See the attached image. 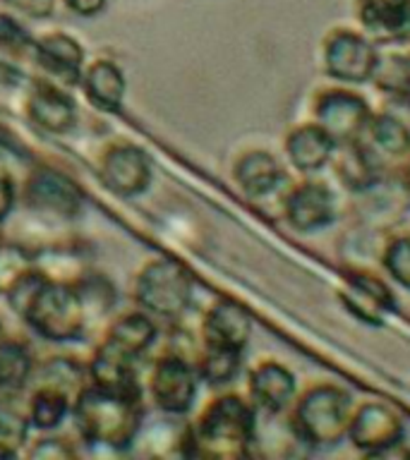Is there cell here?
I'll return each mask as SVG.
<instances>
[{
	"label": "cell",
	"mask_w": 410,
	"mask_h": 460,
	"mask_svg": "<svg viewBox=\"0 0 410 460\" xmlns=\"http://www.w3.org/2000/svg\"><path fill=\"white\" fill-rule=\"evenodd\" d=\"M252 314L236 300H216L200 323V343L207 348L243 350L252 338Z\"/></svg>",
	"instance_id": "20"
},
{
	"label": "cell",
	"mask_w": 410,
	"mask_h": 460,
	"mask_svg": "<svg viewBox=\"0 0 410 460\" xmlns=\"http://www.w3.org/2000/svg\"><path fill=\"white\" fill-rule=\"evenodd\" d=\"M31 58L49 77L63 86H77L85 72V49L75 36L65 31H53L36 39Z\"/></svg>",
	"instance_id": "22"
},
{
	"label": "cell",
	"mask_w": 410,
	"mask_h": 460,
	"mask_svg": "<svg viewBox=\"0 0 410 460\" xmlns=\"http://www.w3.org/2000/svg\"><path fill=\"white\" fill-rule=\"evenodd\" d=\"M77 456L75 446L67 438L46 437L39 438L31 448H29V458L31 460H70Z\"/></svg>",
	"instance_id": "32"
},
{
	"label": "cell",
	"mask_w": 410,
	"mask_h": 460,
	"mask_svg": "<svg viewBox=\"0 0 410 460\" xmlns=\"http://www.w3.org/2000/svg\"><path fill=\"white\" fill-rule=\"evenodd\" d=\"M331 168L336 172L338 182L348 192L358 194H365L370 190H374L388 175L384 171V165L372 156V151L367 149L360 139L348 144H338L334 161H331Z\"/></svg>",
	"instance_id": "24"
},
{
	"label": "cell",
	"mask_w": 410,
	"mask_h": 460,
	"mask_svg": "<svg viewBox=\"0 0 410 460\" xmlns=\"http://www.w3.org/2000/svg\"><path fill=\"white\" fill-rule=\"evenodd\" d=\"M79 86H82L86 101L103 113L120 111L125 92H128L125 72H122L120 65L108 60V58H99V60L85 65Z\"/></svg>",
	"instance_id": "25"
},
{
	"label": "cell",
	"mask_w": 410,
	"mask_h": 460,
	"mask_svg": "<svg viewBox=\"0 0 410 460\" xmlns=\"http://www.w3.org/2000/svg\"><path fill=\"white\" fill-rule=\"evenodd\" d=\"M381 271L394 286L410 290V228L396 230L381 244Z\"/></svg>",
	"instance_id": "29"
},
{
	"label": "cell",
	"mask_w": 410,
	"mask_h": 460,
	"mask_svg": "<svg viewBox=\"0 0 410 460\" xmlns=\"http://www.w3.org/2000/svg\"><path fill=\"white\" fill-rule=\"evenodd\" d=\"M63 3L79 17H94L106 7L108 0H63Z\"/></svg>",
	"instance_id": "35"
},
{
	"label": "cell",
	"mask_w": 410,
	"mask_h": 460,
	"mask_svg": "<svg viewBox=\"0 0 410 460\" xmlns=\"http://www.w3.org/2000/svg\"><path fill=\"white\" fill-rule=\"evenodd\" d=\"M27 417L36 429H56L72 412V402L85 388V372L70 358H50L31 374Z\"/></svg>",
	"instance_id": "6"
},
{
	"label": "cell",
	"mask_w": 410,
	"mask_h": 460,
	"mask_svg": "<svg viewBox=\"0 0 410 460\" xmlns=\"http://www.w3.org/2000/svg\"><path fill=\"white\" fill-rule=\"evenodd\" d=\"M34 374V358L27 345L13 338H0V401L14 402V398L29 386Z\"/></svg>",
	"instance_id": "27"
},
{
	"label": "cell",
	"mask_w": 410,
	"mask_h": 460,
	"mask_svg": "<svg viewBox=\"0 0 410 460\" xmlns=\"http://www.w3.org/2000/svg\"><path fill=\"white\" fill-rule=\"evenodd\" d=\"M70 415L85 444L103 446L111 451H128L144 424L142 388L85 384L72 402Z\"/></svg>",
	"instance_id": "3"
},
{
	"label": "cell",
	"mask_w": 410,
	"mask_h": 460,
	"mask_svg": "<svg viewBox=\"0 0 410 460\" xmlns=\"http://www.w3.org/2000/svg\"><path fill=\"white\" fill-rule=\"evenodd\" d=\"M334 154H336V142L312 118L288 128L283 137L286 164L300 175H319L324 168H329Z\"/></svg>",
	"instance_id": "17"
},
{
	"label": "cell",
	"mask_w": 410,
	"mask_h": 460,
	"mask_svg": "<svg viewBox=\"0 0 410 460\" xmlns=\"http://www.w3.org/2000/svg\"><path fill=\"white\" fill-rule=\"evenodd\" d=\"M338 194L326 180L302 175L281 192V216L298 233H322L338 221Z\"/></svg>",
	"instance_id": "9"
},
{
	"label": "cell",
	"mask_w": 410,
	"mask_h": 460,
	"mask_svg": "<svg viewBox=\"0 0 410 460\" xmlns=\"http://www.w3.org/2000/svg\"><path fill=\"white\" fill-rule=\"evenodd\" d=\"M194 280L175 259H151L135 276V302L154 319L180 322L192 307Z\"/></svg>",
	"instance_id": "7"
},
{
	"label": "cell",
	"mask_w": 410,
	"mask_h": 460,
	"mask_svg": "<svg viewBox=\"0 0 410 460\" xmlns=\"http://www.w3.org/2000/svg\"><path fill=\"white\" fill-rule=\"evenodd\" d=\"M408 53H410V50H408Z\"/></svg>",
	"instance_id": "38"
},
{
	"label": "cell",
	"mask_w": 410,
	"mask_h": 460,
	"mask_svg": "<svg viewBox=\"0 0 410 460\" xmlns=\"http://www.w3.org/2000/svg\"><path fill=\"white\" fill-rule=\"evenodd\" d=\"M29 417L13 402L0 401V458H17L29 437Z\"/></svg>",
	"instance_id": "30"
},
{
	"label": "cell",
	"mask_w": 410,
	"mask_h": 460,
	"mask_svg": "<svg viewBox=\"0 0 410 460\" xmlns=\"http://www.w3.org/2000/svg\"><path fill=\"white\" fill-rule=\"evenodd\" d=\"M338 300L352 319L365 326H384L388 316L396 314L398 297L394 293V283L377 271L355 266L343 273Z\"/></svg>",
	"instance_id": "13"
},
{
	"label": "cell",
	"mask_w": 410,
	"mask_h": 460,
	"mask_svg": "<svg viewBox=\"0 0 410 460\" xmlns=\"http://www.w3.org/2000/svg\"><path fill=\"white\" fill-rule=\"evenodd\" d=\"M377 58H379V46L360 27L329 29L319 46L324 75L336 84H367L372 79Z\"/></svg>",
	"instance_id": "8"
},
{
	"label": "cell",
	"mask_w": 410,
	"mask_h": 460,
	"mask_svg": "<svg viewBox=\"0 0 410 460\" xmlns=\"http://www.w3.org/2000/svg\"><path fill=\"white\" fill-rule=\"evenodd\" d=\"M257 441V408L247 395L221 394L201 408L180 434V453L190 458L236 460Z\"/></svg>",
	"instance_id": "2"
},
{
	"label": "cell",
	"mask_w": 410,
	"mask_h": 460,
	"mask_svg": "<svg viewBox=\"0 0 410 460\" xmlns=\"http://www.w3.org/2000/svg\"><path fill=\"white\" fill-rule=\"evenodd\" d=\"M99 175L118 197H139L151 187L154 168L135 144H111L99 158Z\"/></svg>",
	"instance_id": "15"
},
{
	"label": "cell",
	"mask_w": 410,
	"mask_h": 460,
	"mask_svg": "<svg viewBox=\"0 0 410 460\" xmlns=\"http://www.w3.org/2000/svg\"><path fill=\"white\" fill-rule=\"evenodd\" d=\"M14 199H17V190H14L13 175L5 171V165L0 161V223L5 221L7 214L13 211Z\"/></svg>",
	"instance_id": "34"
},
{
	"label": "cell",
	"mask_w": 410,
	"mask_h": 460,
	"mask_svg": "<svg viewBox=\"0 0 410 460\" xmlns=\"http://www.w3.org/2000/svg\"><path fill=\"white\" fill-rule=\"evenodd\" d=\"M20 197L29 211L63 218V221L77 218L85 204L77 182L67 178L65 172L46 168V165H39L29 172Z\"/></svg>",
	"instance_id": "14"
},
{
	"label": "cell",
	"mask_w": 410,
	"mask_h": 460,
	"mask_svg": "<svg viewBox=\"0 0 410 460\" xmlns=\"http://www.w3.org/2000/svg\"><path fill=\"white\" fill-rule=\"evenodd\" d=\"M406 438V420L391 402L372 398L352 405L345 441L362 456H388Z\"/></svg>",
	"instance_id": "11"
},
{
	"label": "cell",
	"mask_w": 410,
	"mask_h": 460,
	"mask_svg": "<svg viewBox=\"0 0 410 460\" xmlns=\"http://www.w3.org/2000/svg\"><path fill=\"white\" fill-rule=\"evenodd\" d=\"M3 295L22 322L50 343L79 341L92 323L77 283L46 279L34 266L20 273Z\"/></svg>",
	"instance_id": "1"
},
{
	"label": "cell",
	"mask_w": 410,
	"mask_h": 460,
	"mask_svg": "<svg viewBox=\"0 0 410 460\" xmlns=\"http://www.w3.org/2000/svg\"><path fill=\"white\" fill-rule=\"evenodd\" d=\"M398 175H401V182H403V187H406V192L410 194V154L406 156V161L401 164V168H398Z\"/></svg>",
	"instance_id": "36"
},
{
	"label": "cell",
	"mask_w": 410,
	"mask_h": 460,
	"mask_svg": "<svg viewBox=\"0 0 410 460\" xmlns=\"http://www.w3.org/2000/svg\"><path fill=\"white\" fill-rule=\"evenodd\" d=\"M351 394L331 381H316L302 388L288 408V429L309 451H324L343 444L352 412Z\"/></svg>",
	"instance_id": "5"
},
{
	"label": "cell",
	"mask_w": 410,
	"mask_h": 460,
	"mask_svg": "<svg viewBox=\"0 0 410 460\" xmlns=\"http://www.w3.org/2000/svg\"><path fill=\"white\" fill-rule=\"evenodd\" d=\"M24 113L36 128L50 135H67L77 125V103L60 86L41 82L27 96Z\"/></svg>",
	"instance_id": "23"
},
{
	"label": "cell",
	"mask_w": 410,
	"mask_h": 460,
	"mask_svg": "<svg viewBox=\"0 0 410 460\" xmlns=\"http://www.w3.org/2000/svg\"><path fill=\"white\" fill-rule=\"evenodd\" d=\"M377 92L396 103L410 106V53L401 46H379L372 79Z\"/></svg>",
	"instance_id": "26"
},
{
	"label": "cell",
	"mask_w": 410,
	"mask_h": 460,
	"mask_svg": "<svg viewBox=\"0 0 410 460\" xmlns=\"http://www.w3.org/2000/svg\"><path fill=\"white\" fill-rule=\"evenodd\" d=\"M243 350H228V348H207L200 345L194 352V367L200 374V381L211 388H223L237 379L243 369Z\"/></svg>",
	"instance_id": "28"
},
{
	"label": "cell",
	"mask_w": 410,
	"mask_h": 460,
	"mask_svg": "<svg viewBox=\"0 0 410 460\" xmlns=\"http://www.w3.org/2000/svg\"><path fill=\"white\" fill-rule=\"evenodd\" d=\"M372 115V106L355 86L331 84L316 89L309 101V118L322 125L338 144L355 142L367 120Z\"/></svg>",
	"instance_id": "10"
},
{
	"label": "cell",
	"mask_w": 410,
	"mask_h": 460,
	"mask_svg": "<svg viewBox=\"0 0 410 460\" xmlns=\"http://www.w3.org/2000/svg\"><path fill=\"white\" fill-rule=\"evenodd\" d=\"M34 36L14 20L13 14L0 13V50L13 56H27L34 50Z\"/></svg>",
	"instance_id": "31"
},
{
	"label": "cell",
	"mask_w": 410,
	"mask_h": 460,
	"mask_svg": "<svg viewBox=\"0 0 410 460\" xmlns=\"http://www.w3.org/2000/svg\"><path fill=\"white\" fill-rule=\"evenodd\" d=\"M233 182L247 199H266L286 190V165L269 149H247L233 164Z\"/></svg>",
	"instance_id": "19"
},
{
	"label": "cell",
	"mask_w": 410,
	"mask_h": 460,
	"mask_svg": "<svg viewBox=\"0 0 410 460\" xmlns=\"http://www.w3.org/2000/svg\"><path fill=\"white\" fill-rule=\"evenodd\" d=\"M358 27L377 46H406L410 41V0H355Z\"/></svg>",
	"instance_id": "18"
},
{
	"label": "cell",
	"mask_w": 410,
	"mask_h": 460,
	"mask_svg": "<svg viewBox=\"0 0 410 460\" xmlns=\"http://www.w3.org/2000/svg\"><path fill=\"white\" fill-rule=\"evenodd\" d=\"M298 391H300L298 376L281 359H259L247 372V398L257 408V412H266V415L288 412Z\"/></svg>",
	"instance_id": "16"
},
{
	"label": "cell",
	"mask_w": 410,
	"mask_h": 460,
	"mask_svg": "<svg viewBox=\"0 0 410 460\" xmlns=\"http://www.w3.org/2000/svg\"><path fill=\"white\" fill-rule=\"evenodd\" d=\"M158 326L154 316L135 309L111 322L89 362L92 384L111 388H129L137 384V365L154 348Z\"/></svg>",
	"instance_id": "4"
},
{
	"label": "cell",
	"mask_w": 410,
	"mask_h": 460,
	"mask_svg": "<svg viewBox=\"0 0 410 460\" xmlns=\"http://www.w3.org/2000/svg\"><path fill=\"white\" fill-rule=\"evenodd\" d=\"M7 5L14 7L20 14H27V17H34V20H43L53 13L56 7V0H5Z\"/></svg>",
	"instance_id": "33"
},
{
	"label": "cell",
	"mask_w": 410,
	"mask_h": 460,
	"mask_svg": "<svg viewBox=\"0 0 410 460\" xmlns=\"http://www.w3.org/2000/svg\"><path fill=\"white\" fill-rule=\"evenodd\" d=\"M358 139L372 151L387 172H398L410 154V125L391 111H372Z\"/></svg>",
	"instance_id": "21"
},
{
	"label": "cell",
	"mask_w": 410,
	"mask_h": 460,
	"mask_svg": "<svg viewBox=\"0 0 410 460\" xmlns=\"http://www.w3.org/2000/svg\"><path fill=\"white\" fill-rule=\"evenodd\" d=\"M149 395L154 405L165 415H187L197 398L200 374L194 359L185 352L168 350L161 352L149 372Z\"/></svg>",
	"instance_id": "12"
},
{
	"label": "cell",
	"mask_w": 410,
	"mask_h": 460,
	"mask_svg": "<svg viewBox=\"0 0 410 460\" xmlns=\"http://www.w3.org/2000/svg\"><path fill=\"white\" fill-rule=\"evenodd\" d=\"M0 338H3V322H0Z\"/></svg>",
	"instance_id": "37"
}]
</instances>
